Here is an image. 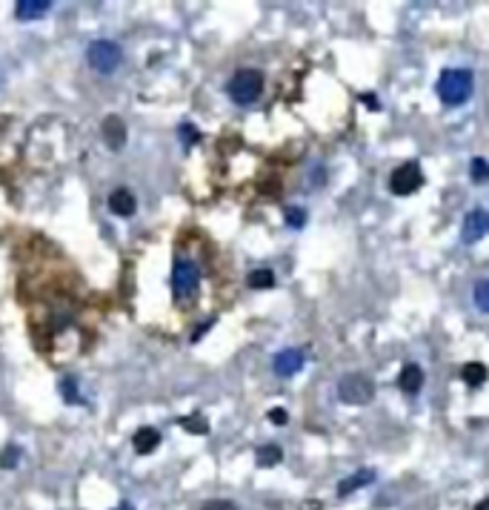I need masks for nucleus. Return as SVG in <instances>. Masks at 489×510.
<instances>
[{
  "mask_svg": "<svg viewBox=\"0 0 489 510\" xmlns=\"http://www.w3.org/2000/svg\"><path fill=\"white\" fill-rule=\"evenodd\" d=\"M438 98L447 106H461L472 98V89H475V77L469 69H444L438 77Z\"/></svg>",
  "mask_w": 489,
  "mask_h": 510,
  "instance_id": "nucleus-1",
  "label": "nucleus"
},
{
  "mask_svg": "<svg viewBox=\"0 0 489 510\" xmlns=\"http://www.w3.org/2000/svg\"><path fill=\"white\" fill-rule=\"evenodd\" d=\"M260 92H264V75L258 69H240L232 75L229 81V98L240 106L247 104H255L260 98Z\"/></svg>",
  "mask_w": 489,
  "mask_h": 510,
  "instance_id": "nucleus-2",
  "label": "nucleus"
},
{
  "mask_svg": "<svg viewBox=\"0 0 489 510\" xmlns=\"http://www.w3.org/2000/svg\"><path fill=\"white\" fill-rule=\"evenodd\" d=\"M372 396H375V385H372V378L364 376V373H349L338 381V398L344 404H369L372 402Z\"/></svg>",
  "mask_w": 489,
  "mask_h": 510,
  "instance_id": "nucleus-3",
  "label": "nucleus"
},
{
  "mask_svg": "<svg viewBox=\"0 0 489 510\" xmlns=\"http://www.w3.org/2000/svg\"><path fill=\"white\" fill-rule=\"evenodd\" d=\"M89 63H92V69L95 72H101V75H109V72H115L121 66V46L115 40H95L89 46V52H86Z\"/></svg>",
  "mask_w": 489,
  "mask_h": 510,
  "instance_id": "nucleus-4",
  "label": "nucleus"
},
{
  "mask_svg": "<svg viewBox=\"0 0 489 510\" xmlns=\"http://www.w3.org/2000/svg\"><path fill=\"white\" fill-rule=\"evenodd\" d=\"M421 186H423V172L415 161L401 164L392 175H389V189H392L395 195H412Z\"/></svg>",
  "mask_w": 489,
  "mask_h": 510,
  "instance_id": "nucleus-5",
  "label": "nucleus"
},
{
  "mask_svg": "<svg viewBox=\"0 0 489 510\" xmlns=\"http://www.w3.org/2000/svg\"><path fill=\"white\" fill-rule=\"evenodd\" d=\"M198 284H201V269H198V264H192V261H177V264H175L172 287H175V295H177V298H192L195 293H198Z\"/></svg>",
  "mask_w": 489,
  "mask_h": 510,
  "instance_id": "nucleus-6",
  "label": "nucleus"
},
{
  "mask_svg": "<svg viewBox=\"0 0 489 510\" xmlns=\"http://www.w3.org/2000/svg\"><path fill=\"white\" fill-rule=\"evenodd\" d=\"M489 235V212L486 210H472L464 218V227H461V238L466 244H475L481 238Z\"/></svg>",
  "mask_w": 489,
  "mask_h": 510,
  "instance_id": "nucleus-7",
  "label": "nucleus"
},
{
  "mask_svg": "<svg viewBox=\"0 0 489 510\" xmlns=\"http://www.w3.org/2000/svg\"><path fill=\"white\" fill-rule=\"evenodd\" d=\"M301 367H303V353H301V350H284V353L275 356V373L284 376V378L295 376Z\"/></svg>",
  "mask_w": 489,
  "mask_h": 510,
  "instance_id": "nucleus-8",
  "label": "nucleus"
},
{
  "mask_svg": "<svg viewBox=\"0 0 489 510\" xmlns=\"http://www.w3.org/2000/svg\"><path fill=\"white\" fill-rule=\"evenodd\" d=\"M103 141H106L109 149H123V143H126V123L118 115H109L103 121Z\"/></svg>",
  "mask_w": 489,
  "mask_h": 510,
  "instance_id": "nucleus-9",
  "label": "nucleus"
},
{
  "mask_svg": "<svg viewBox=\"0 0 489 510\" xmlns=\"http://www.w3.org/2000/svg\"><path fill=\"white\" fill-rule=\"evenodd\" d=\"M395 385H398L406 396L421 393V387H423V370L418 367V364H406V367L398 373V381H395Z\"/></svg>",
  "mask_w": 489,
  "mask_h": 510,
  "instance_id": "nucleus-10",
  "label": "nucleus"
},
{
  "mask_svg": "<svg viewBox=\"0 0 489 510\" xmlns=\"http://www.w3.org/2000/svg\"><path fill=\"white\" fill-rule=\"evenodd\" d=\"M109 210L115 215H121V218H129V215H135L138 201H135V195L129 193V189H115V193L109 195Z\"/></svg>",
  "mask_w": 489,
  "mask_h": 510,
  "instance_id": "nucleus-11",
  "label": "nucleus"
},
{
  "mask_svg": "<svg viewBox=\"0 0 489 510\" xmlns=\"http://www.w3.org/2000/svg\"><path fill=\"white\" fill-rule=\"evenodd\" d=\"M49 9H52L49 0H21V3L14 6V14H18L21 21H38V18H43Z\"/></svg>",
  "mask_w": 489,
  "mask_h": 510,
  "instance_id": "nucleus-12",
  "label": "nucleus"
},
{
  "mask_svg": "<svg viewBox=\"0 0 489 510\" xmlns=\"http://www.w3.org/2000/svg\"><path fill=\"white\" fill-rule=\"evenodd\" d=\"M132 444H135V453L149 456L158 444H160V433H158L155 427H140L138 433H135V439H132Z\"/></svg>",
  "mask_w": 489,
  "mask_h": 510,
  "instance_id": "nucleus-13",
  "label": "nucleus"
},
{
  "mask_svg": "<svg viewBox=\"0 0 489 510\" xmlns=\"http://www.w3.org/2000/svg\"><path fill=\"white\" fill-rule=\"evenodd\" d=\"M375 479V470H358V473H352L349 479H344L338 485V496H349L352 490H358V487H366L369 482Z\"/></svg>",
  "mask_w": 489,
  "mask_h": 510,
  "instance_id": "nucleus-14",
  "label": "nucleus"
},
{
  "mask_svg": "<svg viewBox=\"0 0 489 510\" xmlns=\"http://www.w3.org/2000/svg\"><path fill=\"white\" fill-rule=\"evenodd\" d=\"M461 378L466 381L469 387H481V385H486V378H489V370L484 367L481 361H469V364H464V370H461Z\"/></svg>",
  "mask_w": 489,
  "mask_h": 510,
  "instance_id": "nucleus-15",
  "label": "nucleus"
},
{
  "mask_svg": "<svg viewBox=\"0 0 489 510\" xmlns=\"http://www.w3.org/2000/svg\"><path fill=\"white\" fill-rule=\"evenodd\" d=\"M281 459H284V453H281L278 444H264V448L258 450V465L260 467H275V465H281Z\"/></svg>",
  "mask_w": 489,
  "mask_h": 510,
  "instance_id": "nucleus-16",
  "label": "nucleus"
},
{
  "mask_svg": "<svg viewBox=\"0 0 489 510\" xmlns=\"http://www.w3.org/2000/svg\"><path fill=\"white\" fill-rule=\"evenodd\" d=\"M275 284V276H272V269H252V276H249V287H255V290H269V287Z\"/></svg>",
  "mask_w": 489,
  "mask_h": 510,
  "instance_id": "nucleus-17",
  "label": "nucleus"
},
{
  "mask_svg": "<svg viewBox=\"0 0 489 510\" xmlns=\"http://www.w3.org/2000/svg\"><path fill=\"white\" fill-rule=\"evenodd\" d=\"M469 172H472V181H475V184H486L489 181V164L484 161V158H472Z\"/></svg>",
  "mask_w": 489,
  "mask_h": 510,
  "instance_id": "nucleus-18",
  "label": "nucleus"
},
{
  "mask_svg": "<svg viewBox=\"0 0 489 510\" xmlns=\"http://www.w3.org/2000/svg\"><path fill=\"white\" fill-rule=\"evenodd\" d=\"M472 295H475V304H478L484 313H489V278H486V281H478V284H475V293H472Z\"/></svg>",
  "mask_w": 489,
  "mask_h": 510,
  "instance_id": "nucleus-19",
  "label": "nucleus"
},
{
  "mask_svg": "<svg viewBox=\"0 0 489 510\" xmlns=\"http://www.w3.org/2000/svg\"><path fill=\"white\" fill-rule=\"evenodd\" d=\"M286 224L292 227V230H301L303 224H306V212L303 210H298V206H286Z\"/></svg>",
  "mask_w": 489,
  "mask_h": 510,
  "instance_id": "nucleus-20",
  "label": "nucleus"
},
{
  "mask_svg": "<svg viewBox=\"0 0 489 510\" xmlns=\"http://www.w3.org/2000/svg\"><path fill=\"white\" fill-rule=\"evenodd\" d=\"M181 424L186 427V430H192V433H198V436H203V433H209V424L195 413V416H186V419H181Z\"/></svg>",
  "mask_w": 489,
  "mask_h": 510,
  "instance_id": "nucleus-21",
  "label": "nucleus"
},
{
  "mask_svg": "<svg viewBox=\"0 0 489 510\" xmlns=\"http://www.w3.org/2000/svg\"><path fill=\"white\" fill-rule=\"evenodd\" d=\"M60 393L66 402H80V396H77V381L75 378H63L60 381Z\"/></svg>",
  "mask_w": 489,
  "mask_h": 510,
  "instance_id": "nucleus-22",
  "label": "nucleus"
},
{
  "mask_svg": "<svg viewBox=\"0 0 489 510\" xmlns=\"http://www.w3.org/2000/svg\"><path fill=\"white\" fill-rule=\"evenodd\" d=\"M21 461V450L18 448H6L0 453V467H14Z\"/></svg>",
  "mask_w": 489,
  "mask_h": 510,
  "instance_id": "nucleus-23",
  "label": "nucleus"
},
{
  "mask_svg": "<svg viewBox=\"0 0 489 510\" xmlns=\"http://www.w3.org/2000/svg\"><path fill=\"white\" fill-rule=\"evenodd\" d=\"M201 141V132L195 130L192 123H184L181 126V143H186V147H192V143H198Z\"/></svg>",
  "mask_w": 489,
  "mask_h": 510,
  "instance_id": "nucleus-24",
  "label": "nucleus"
},
{
  "mask_svg": "<svg viewBox=\"0 0 489 510\" xmlns=\"http://www.w3.org/2000/svg\"><path fill=\"white\" fill-rule=\"evenodd\" d=\"M201 510H238V505L229 502V499H212V502H206Z\"/></svg>",
  "mask_w": 489,
  "mask_h": 510,
  "instance_id": "nucleus-25",
  "label": "nucleus"
},
{
  "mask_svg": "<svg viewBox=\"0 0 489 510\" xmlns=\"http://www.w3.org/2000/svg\"><path fill=\"white\" fill-rule=\"evenodd\" d=\"M269 422H272V424H286V422H289V416H286V410H281V407H275V410H269Z\"/></svg>",
  "mask_w": 489,
  "mask_h": 510,
  "instance_id": "nucleus-26",
  "label": "nucleus"
},
{
  "mask_svg": "<svg viewBox=\"0 0 489 510\" xmlns=\"http://www.w3.org/2000/svg\"><path fill=\"white\" fill-rule=\"evenodd\" d=\"M364 101H366V104H369L372 109H378V101H375V98H372V95H364Z\"/></svg>",
  "mask_w": 489,
  "mask_h": 510,
  "instance_id": "nucleus-27",
  "label": "nucleus"
},
{
  "mask_svg": "<svg viewBox=\"0 0 489 510\" xmlns=\"http://www.w3.org/2000/svg\"><path fill=\"white\" fill-rule=\"evenodd\" d=\"M475 510H489V499H481V502L475 505Z\"/></svg>",
  "mask_w": 489,
  "mask_h": 510,
  "instance_id": "nucleus-28",
  "label": "nucleus"
},
{
  "mask_svg": "<svg viewBox=\"0 0 489 510\" xmlns=\"http://www.w3.org/2000/svg\"><path fill=\"white\" fill-rule=\"evenodd\" d=\"M115 510H135V507H132V505H129V502H123V505H118Z\"/></svg>",
  "mask_w": 489,
  "mask_h": 510,
  "instance_id": "nucleus-29",
  "label": "nucleus"
}]
</instances>
